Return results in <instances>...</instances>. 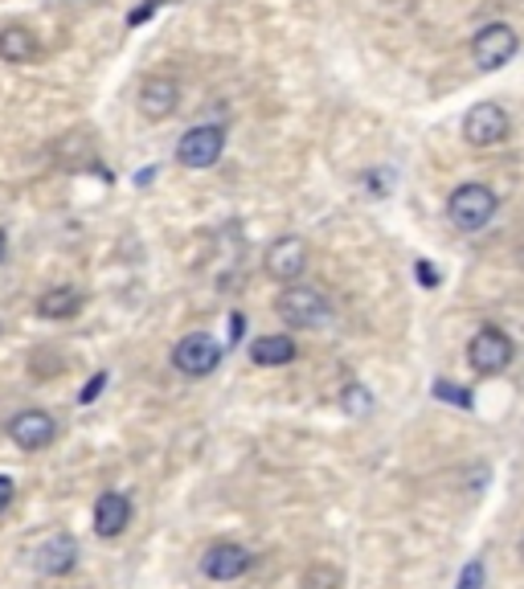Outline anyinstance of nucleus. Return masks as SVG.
Instances as JSON below:
<instances>
[{"label": "nucleus", "instance_id": "obj_1", "mask_svg": "<svg viewBox=\"0 0 524 589\" xmlns=\"http://www.w3.org/2000/svg\"><path fill=\"white\" fill-rule=\"evenodd\" d=\"M496 209H500V201H496V193H491L488 185H459L455 193H451V201H447V218H451V225L455 230H463V234H475V230H484L491 218H496Z\"/></svg>", "mask_w": 524, "mask_h": 589}, {"label": "nucleus", "instance_id": "obj_2", "mask_svg": "<svg viewBox=\"0 0 524 589\" xmlns=\"http://www.w3.org/2000/svg\"><path fill=\"white\" fill-rule=\"evenodd\" d=\"M279 320L288 323V328H320L328 320V299H324L316 286H304V283H288V291L279 295Z\"/></svg>", "mask_w": 524, "mask_h": 589}, {"label": "nucleus", "instance_id": "obj_3", "mask_svg": "<svg viewBox=\"0 0 524 589\" xmlns=\"http://www.w3.org/2000/svg\"><path fill=\"white\" fill-rule=\"evenodd\" d=\"M516 50H521V34H516L512 25H504V21H491V25H484V29L472 37V58L479 70L508 66V62L516 58Z\"/></svg>", "mask_w": 524, "mask_h": 589}, {"label": "nucleus", "instance_id": "obj_4", "mask_svg": "<svg viewBox=\"0 0 524 589\" xmlns=\"http://www.w3.org/2000/svg\"><path fill=\"white\" fill-rule=\"evenodd\" d=\"M508 132H512V119L500 102H475L472 111L463 115V139L472 144V148H496V144H504Z\"/></svg>", "mask_w": 524, "mask_h": 589}, {"label": "nucleus", "instance_id": "obj_5", "mask_svg": "<svg viewBox=\"0 0 524 589\" xmlns=\"http://www.w3.org/2000/svg\"><path fill=\"white\" fill-rule=\"evenodd\" d=\"M221 148H226V132H221L218 123H202V127L181 135L176 160H181L185 169H214L221 160Z\"/></svg>", "mask_w": 524, "mask_h": 589}, {"label": "nucleus", "instance_id": "obj_6", "mask_svg": "<svg viewBox=\"0 0 524 589\" xmlns=\"http://www.w3.org/2000/svg\"><path fill=\"white\" fill-rule=\"evenodd\" d=\"M172 365L185 377H209L221 365V344L209 332H193L172 348Z\"/></svg>", "mask_w": 524, "mask_h": 589}, {"label": "nucleus", "instance_id": "obj_7", "mask_svg": "<svg viewBox=\"0 0 524 589\" xmlns=\"http://www.w3.org/2000/svg\"><path fill=\"white\" fill-rule=\"evenodd\" d=\"M467 360H472L475 372H504L512 365V340L500 332V328H484V332H475L472 344H467Z\"/></svg>", "mask_w": 524, "mask_h": 589}, {"label": "nucleus", "instance_id": "obj_8", "mask_svg": "<svg viewBox=\"0 0 524 589\" xmlns=\"http://www.w3.org/2000/svg\"><path fill=\"white\" fill-rule=\"evenodd\" d=\"M263 267H267V274L271 279H279V283H295L300 274L307 270V242L304 237H279V242H271V250H267V258H263Z\"/></svg>", "mask_w": 524, "mask_h": 589}, {"label": "nucleus", "instance_id": "obj_9", "mask_svg": "<svg viewBox=\"0 0 524 589\" xmlns=\"http://www.w3.org/2000/svg\"><path fill=\"white\" fill-rule=\"evenodd\" d=\"M9 438L17 442L21 451H46L53 438H58V421L46 409H25L9 421Z\"/></svg>", "mask_w": 524, "mask_h": 589}, {"label": "nucleus", "instance_id": "obj_10", "mask_svg": "<svg viewBox=\"0 0 524 589\" xmlns=\"http://www.w3.org/2000/svg\"><path fill=\"white\" fill-rule=\"evenodd\" d=\"M176 102H181V86L176 78H164V74H153V78H144L139 86V115L160 123V119H169L176 111Z\"/></svg>", "mask_w": 524, "mask_h": 589}, {"label": "nucleus", "instance_id": "obj_11", "mask_svg": "<svg viewBox=\"0 0 524 589\" xmlns=\"http://www.w3.org/2000/svg\"><path fill=\"white\" fill-rule=\"evenodd\" d=\"M251 565H254V556L246 553L242 544H214V549L202 556V573L214 577V581H237Z\"/></svg>", "mask_w": 524, "mask_h": 589}, {"label": "nucleus", "instance_id": "obj_12", "mask_svg": "<svg viewBox=\"0 0 524 589\" xmlns=\"http://www.w3.org/2000/svg\"><path fill=\"white\" fill-rule=\"evenodd\" d=\"M34 565H37V573H46V577H62V573H70L78 565V540L66 537V532L41 540Z\"/></svg>", "mask_w": 524, "mask_h": 589}, {"label": "nucleus", "instance_id": "obj_13", "mask_svg": "<svg viewBox=\"0 0 524 589\" xmlns=\"http://www.w3.org/2000/svg\"><path fill=\"white\" fill-rule=\"evenodd\" d=\"M132 524V500L123 491H102L99 504H95V532L99 537H119L123 528Z\"/></svg>", "mask_w": 524, "mask_h": 589}, {"label": "nucleus", "instance_id": "obj_14", "mask_svg": "<svg viewBox=\"0 0 524 589\" xmlns=\"http://www.w3.org/2000/svg\"><path fill=\"white\" fill-rule=\"evenodd\" d=\"M83 311V291L78 286H53L37 299V316L41 320H70Z\"/></svg>", "mask_w": 524, "mask_h": 589}, {"label": "nucleus", "instance_id": "obj_15", "mask_svg": "<svg viewBox=\"0 0 524 589\" xmlns=\"http://www.w3.org/2000/svg\"><path fill=\"white\" fill-rule=\"evenodd\" d=\"M37 53V37L25 29V25H4L0 29V58L4 62H13V66H21V62H29Z\"/></svg>", "mask_w": 524, "mask_h": 589}, {"label": "nucleus", "instance_id": "obj_16", "mask_svg": "<svg viewBox=\"0 0 524 589\" xmlns=\"http://www.w3.org/2000/svg\"><path fill=\"white\" fill-rule=\"evenodd\" d=\"M254 365H267V369H279V365H291L295 360V340L291 336H258L251 344Z\"/></svg>", "mask_w": 524, "mask_h": 589}, {"label": "nucleus", "instance_id": "obj_17", "mask_svg": "<svg viewBox=\"0 0 524 589\" xmlns=\"http://www.w3.org/2000/svg\"><path fill=\"white\" fill-rule=\"evenodd\" d=\"M337 586H340V573L328 569V565H316L304 581V589H337Z\"/></svg>", "mask_w": 524, "mask_h": 589}, {"label": "nucleus", "instance_id": "obj_18", "mask_svg": "<svg viewBox=\"0 0 524 589\" xmlns=\"http://www.w3.org/2000/svg\"><path fill=\"white\" fill-rule=\"evenodd\" d=\"M455 589H484V561H479V556L463 565V573H459V586H455Z\"/></svg>", "mask_w": 524, "mask_h": 589}, {"label": "nucleus", "instance_id": "obj_19", "mask_svg": "<svg viewBox=\"0 0 524 589\" xmlns=\"http://www.w3.org/2000/svg\"><path fill=\"white\" fill-rule=\"evenodd\" d=\"M344 405H349V414H365L369 409V389H344Z\"/></svg>", "mask_w": 524, "mask_h": 589}, {"label": "nucleus", "instance_id": "obj_20", "mask_svg": "<svg viewBox=\"0 0 524 589\" xmlns=\"http://www.w3.org/2000/svg\"><path fill=\"white\" fill-rule=\"evenodd\" d=\"M439 397H442V402L472 405V397H467V389H455V385H447V381H439Z\"/></svg>", "mask_w": 524, "mask_h": 589}, {"label": "nucleus", "instance_id": "obj_21", "mask_svg": "<svg viewBox=\"0 0 524 589\" xmlns=\"http://www.w3.org/2000/svg\"><path fill=\"white\" fill-rule=\"evenodd\" d=\"M102 385H107V372H99V377H90V385H86L83 393H78V402L90 405V402H95V397H99V393H102Z\"/></svg>", "mask_w": 524, "mask_h": 589}, {"label": "nucleus", "instance_id": "obj_22", "mask_svg": "<svg viewBox=\"0 0 524 589\" xmlns=\"http://www.w3.org/2000/svg\"><path fill=\"white\" fill-rule=\"evenodd\" d=\"M13 495H17V483H13L9 475H0V512L13 504Z\"/></svg>", "mask_w": 524, "mask_h": 589}, {"label": "nucleus", "instance_id": "obj_23", "mask_svg": "<svg viewBox=\"0 0 524 589\" xmlns=\"http://www.w3.org/2000/svg\"><path fill=\"white\" fill-rule=\"evenodd\" d=\"M156 4H160V0H148V4H139L136 13H132V17H127V25H139V21H148L156 13Z\"/></svg>", "mask_w": 524, "mask_h": 589}, {"label": "nucleus", "instance_id": "obj_24", "mask_svg": "<svg viewBox=\"0 0 524 589\" xmlns=\"http://www.w3.org/2000/svg\"><path fill=\"white\" fill-rule=\"evenodd\" d=\"M418 279H423V283H430V286L439 283V274H435V267H426V262H423V267H418Z\"/></svg>", "mask_w": 524, "mask_h": 589}, {"label": "nucleus", "instance_id": "obj_25", "mask_svg": "<svg viewBox=\"0 0 524 589\" xmlns=\"http://www.w3.org/2000/svg\"><path fill=\"white\" fill-rule=\"evenodd\" d=\"M4 254H9V237H4V230H0V262H4Z\"/></svg>", "mask_w": 524, "mask_h": 589}]
</instances>
